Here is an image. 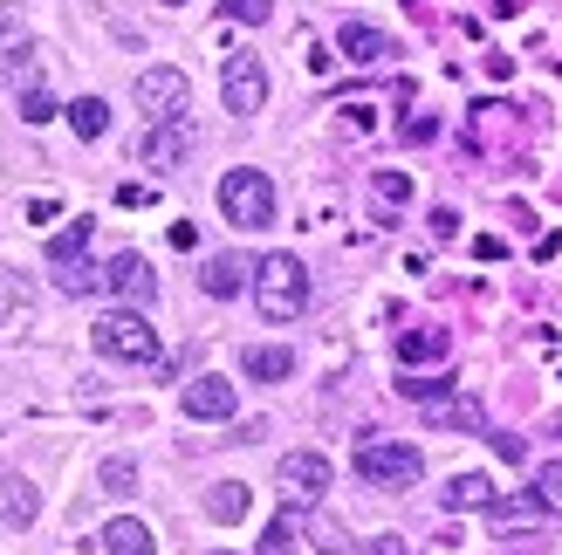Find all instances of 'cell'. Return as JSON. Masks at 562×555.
<instances>
[{"label": "cell", "instance_id": "obj_1", "mask_svg": "<svg viewBox=\"0 0 562 555\" xmlns=\"http://www.w3.org/2000/svg\"><path fill=\"white\" fill-rule=\"evenodd\" d=\"M255 309H261L268 322H295V316L308 309V268H302L295 254H268V261L255 268Z\"/></svg>", "mask_w": 562, "mask_h": 555}, {"label": "cell", "instance_id": "obj_2", "mask_svg": "<svg viewBox=\"0 0 562 555\" xmlns=\"http://www.w3.org/2000/svg\"><path fill=\"white\" fill-rule=\"evenodd\" d=\"M350 466H357V480H371L384 494H405V487H418V474H426V453H418L412 439H363Z\"/></svg>", "mask_w": 562, "mask_h": 555}, {"label": "cell", "instance_id": "obj_3", "mask_svg": "<svg viewBox=\"0 0 562 555\" xmlns=\"http://www.w3.org/2000/svg\"><path fill=\"white\" fill-rule=\"evenodd\" d=\"M90 343L110 356V364H158V329L145 322V309H110L90 322Z\"/></svg>", "mask_w": 562, "mask_h": 555}, {"label": "cell", "instance_id": "obj_4", "mask_svg": "<svg viewBox=\"0 0 562 555\" xmlns=\"http://www.w3.org/2000/svg\"><path fill=\"white\" fill-rule=\"evenodd\" d=\"M220 213H227V227H240V234L274 227V185H268V172L234 165V172L220 179Z\"/></svg>", "mask_w": 562, "mask_h": 555}, {"label": "cell", "instance_id": "obj_5", "mask_svg": "<svg viewBox=\"0 0 562 555\" xmlns=\"http://www.w3.org/2000/svg\"><path fill=\"white\" fill-rule=\"evenodd\" d=\"M274 480H281V494H289V508H316L323 494H329V460L323 453H281V466H274Z\"/></svg>", "mask_w": 562, "mask_h": 555}, {"label": "cell", "instance_id": "obj_6", "mask_svg": "<svg viewBox=\"0 0 562 555\" xmlns=\"http://www.w3.org/2000/svg\"><path fill=\"white\" fill-rule=\"evenodd\" d=\"M220 97H227L234 117H255V110L268 103V69H261V55H227V69H220Z\"/></svg>", "mask_w": 562, "mask_h": 555}, {"label": "cell", "instance_id": "obj_7", "mask_svg": "<svg viewBox=\"0 0 562 555\" xmlns=\"http://www.w3.org/2000/svg\"><path fill=\"white\" fill-rule=\"evenodd\" d=\"M137 110H145V124H165V117H186V69H145L137 76Z\"/></svg>", "mask_w": 562, "mask_h": 555}, {"label": "cell", "instance_id": "obj_8", "mask_svg": "<svg viewBox=\"0 0 562 555\" xmlns=\"http://www.w3.org/2000/svg\"><path fill=\"white\" fill-rule=\"evenodd\" d=\"M103 295H117L124 309H145V302L158 295L151 261H145V254H110V268H103Z\"/></svg>", "mask_w": 562, "mask_h": 555}, {"label": "cell", "instance_id": "obj_9", "mask_svg": "<svg viewBox=\"0 0 562 555\" xmlns=\"http://www.w3.org/2000/svg\"><path fill=\"white\" fill-rule=\"evenodd\" d=\"M186 151H192V124H186V117H165V124L145 131V145H137V165H151V172L165 179V172H179V165H186Z\"/></svg>", "mask_w": 562, "mask_h": 555}, {"label": "cell", "instance_id": "obj_10", "mask_svg": "<svg viewBox=\"0 0 562 555\" xmlns=\"http://www.w3.org/2000/svg\"><path fill=\"white\" fill-rule=\"evenodd\" d=\"M234 405H240V392H234V384L227 377H192L186 384V392H179V411H186V419H200V426H220V419H234Z\"/></svg>", "mask_w": 562, "mask_h": 555}, {"label": "cell", "instance_id": "obj_11", "mask_svg": "<svg viewBox=\"0 0 562 555\" xmlns=\"http://www.w3.org/2000/svg\"><path fill=\"white\" fill-rule=\"evenodd\" d=\"M487 529L494 535H536V529H549V501L542 494H494Z\"/></svg>", "mask_w": 562, "mask_h": 555}, {"label": "cell", "instance_id": "obj_12", "mask_svg": "<svg viewBox=\"0 0 562 555\" xmlns=\"http://www.w3.org/2000/svg\"><path fill=\"white\" fill-rule=\"evenodd\" d=\"M336 48H344L357 69H371V63H391V55H398V42H391L384 27H371V21H344V35H336Z\"/></svg>", "mask_w": 562, "mask_h": 555}, {"label": "cell", "instance_id": "obj_13", "mask_svg": "<svg viewBox=\"0 0 562 555\" xmlns=\"http://www.w3.org/2000/svg\"><path fill=\"white\" fill-rule=\"evenodd\" d=\"M97 548H103V555H158V535H151L137 514H117V521H103Z\"/></svg>", "mask_w": 562, "mask_h": 555}, {"label": "cell", "instance_id": "obj_14", "mask_svg": "<svg viewBox=\"0 0 562 555\" xmlns=\"http://www.w3.org/2000/svg\"><path fill=\"white\" fill-rule=\"evenodd\" d=\"M240 371L255 377V384H281V377H295V350L289 343H247L240 350Z\"/></svg>", "mask_w": 562, "mask_h": 555}, {"label": "cell", "instance_id": "obj_15", "mask_svg": "<svg viewBox=\"0 0 562 555\" xmlns=\"http://www.w3.org/2000/svg\"><path fill=\"white\" fill-rule=\"evenodd\" d=\"M247 282H255V268H247L240 254H213V261L200 268V288H206V295H220V302H227V295H240Z\"/></svg>", "mask_w": 562, "mask_h": 555}, {"label": "cell", "instance_id": "obj_16", "mask_svg": "<svg viewBox=\"0 0 562 555\" xmlns=\"http://www.w3.org/2000/svg\"><path fill=\"white\" fill-rule=\"evenodd\" d=\"M247 508H255V494H247L240 480H220V487H206V521H220V529H234V521H247Z\"/></svg>", "mask_w": 562, "mask_h": 555}, {"label": "cell", "instance_id": "obj_17", "mask_svg": "<svg viewBox=\"0 0 562 555\" xmlns=\"http://www.w3.org/2000/svg\"><path fill=\"white\" fill-rule=\"evenodd\" d=\"M446 508H453V514H473V508H494V480L487 474H453V480H446Z\"/></svg>", "mask_w": 562, "mask_h": 555}, {"label": "cell", "instance_id": "obj_18", "mask_svg": "<svg viewBox=\"0 0 562 555\" xmlns=\"http://www.w3.org/2000/svg\"><path fill=\"white\" fill-rule=\"evenodd\" d=\"M453 350V337H446V329H405L398 337V364L412 371V364H439V356Z\"/></svg>", "mask_w": 562, "mask_h": 555}, {"label": "cell", "instance_id": "obj_19", "mask_svg": "<svg viewBox=\"0 0 562 555\" xmlns=\"http://www.w3.org/2000/svg\"><path fill=\"white\" fill-rule=\"evenodd\" d=\"M35 514H42L35 487H27V480H0V521H8V529H27Z\"/></svg>", "mask_w": 562, "mask_h": 555}, {"label": "cell", "instance_id": "obj_20", "mask_svg": "<svg viewBox=\"0 0 562 555\" xmlns=\"http://www.w3.org/2000/svg\"><path fill=\"white\" fill-rule=\"evenodd\" d=\"M69 124H76L82 145H90V137L110 131V103H103V97H76V103H69Z\"/></svg>", "mask_w": 562, "mask_h": 555}, {"label": "cell", "instance_id": "obj_21", "mask_svg": "<svg viewBox=\"0 0 562 555\" xmlns=\"http://www.w3.org/2000/svg\"><path fill=\"white\" fill-rule=\"evenodd\" d=\"M97 487H103V494H117V501H124V494H137V460L110 453V460L97 466Z\"/></svg>", "mask_w": 562, "mask_h": 555}, {"label": "cell", "instance_id": "obj_22", "mask_svg": "<svg viewBox=\"0 0 562 555\" xmlns=\"http://www.w3.org/2000/svg\"><path fill=\"white\" fill-rule=\"evenodd\" d=\"M82 247H90V219H76V227H63L48 240V268H69V261H82Z\"/></svg>", "mask_w": 562, "mask_h": 555}, {"label": "cell", "instance_id": "obj_23", "mask_svg": "<svg viewBox=\"0 0 562 555\" xmlns=\"http://www.w3.org/2000/svg\"><path fill=\"white\" fill-rule=\"evenodd\" d=\"M14 48H27V8L0 0V55H14Z\"/></svg>", "mask_w": 562, "mask_h": 555}, {"label": "cell", "instance_id": "obj_24", "mask_svg": "<svg viewBox=\"0 0 562 555\" xmlns=\"http://www.w3.org/2000/svg\"><path fill=\"white\" fill-rule=\"evenodd\" d=\"M398 392H405L412 405H426V411H432V405H446V392H453V377H405Z\"/></svg>", "mask_w": 562, "mask_h": 555}, {"label": "cell", "instance_id": "obj_25", "mask_svg": "<svg viewBox=\"0 0 562 555\" xmlns=\"http://www.w3.org/2000/svg\"><path fill=\"white\" fill-rule=\"evenodd\" d=\"M371 192L384 206H405L412 200V172H371Z\"/></svg>", "mask_w": 562, "mask_h": 555}, {"label": "cell", "instance_id": "obj_26", "mask_svg": "<svg viewBox=\"0 0 562 555\" xmlns=\"http://www.w3.org/2000/svg\"><path fill=\"white\" fill-rule=\"evenodd\" d=\"M432 419L439 426H481V398H446V405H432Z\"/></svg>", "mask_w": 562, "mask_h": 555}, {"label": "cell", "instance_id": "obj_27", "mask_svg": "<svg viewBox=\"0 0 562 555\" xmlns=\"http://www.w3.org/2000/svg\"><path fill=\"white\" fill-rule=\"evenodd\" d=\"M289 542H295V508H289V514H281L274 529L261 535V555H289Z\"/></svg>", "mask_w": 562, "mask_h": 555}, {"label": "cell", "instance_id": "obj_28", "mask_svg": "<svg viewBox=\"0 0 562 555\" xmlns=\"http://www.w3.org/2000/svg\"><path fill=\"white\" fill-rule=\"evenodd\" d=\"M536 494H542V501H562V460H542L536 466Z\"/></svg>", "mask_w": 562, "mask_h": 555}, {"label": "cell", "instance_id": "obj_29", "mask_svg": "<svg viewBox=\"0 0 562 555\" xmlns=\"http://www.w3.org/2000/svg\"><path fill=\"white\" fill-rule=\"evenodd\" d=\"M227 14H234V21H247V27H261V21L274 14V0H227Z\"/></svg>", "mask_w": 562, "mask_h": 555}, {"label": "cell", "instance_id": "obj_30", "mask_svg": "<svg viewBox=\"0 0 562 555\" xmlns=\"http://www.w3.org/2000/svg\"><path fill=\"white\" fill-rule=\"evenodd\" d=\"M27 309V288L14 282V274H0V316H21Z\"/></svg>", "mask_w": 562, "mask_h": 555}, {"label": "cell", "instance_id": "obj_31", "mask_svg": "<svg viewBox=\"0 0 562 555\" xmlns=\"http://www.w3.org/2000/svg\"><path fill=\"white\" fill-rule=\"evenodd\" d=\"M398 131H405V137H412V145H426V137H439V124H432V117H426V110H412V117H405V124H398Z\"/></svg>", "mask_w": 562, "mask_h": 555}, {"label": "cell", "instance_id": "obj_32", "mask_svg": "<svg viewBox=\"0 0 562 555\" xmlns=\"http://www.w3.org/2000/svg\"><path fill=\"white\" fill-rule=\"evenodd\" d=\"M453 234H460V213L439 206V213H432V240H453Z\"/></svg>", "mask_w": 562, "mask_h": 555}, {"label": "cell", "instance_id": "obj_33", "mask_svg": "<svg viewBox=\"0 0 562 555\" xmlns=\"http://www.w3.org/2000/svg\"><path fill=\"white\" fill-rule=\"evenodd\" d=\"M344 124H350V131H371L378 117H371V103H350V110H344Z\"/></svg>", "mask_w": 562, "mask_h": 555}, {"label": "cell", "instance_id": "obj_34", "mask_svg": "<svg viewBox=\"0 0 562 555\" xmlns=\"http://www.w3.org/2000/svg\"><path fill=\"white\" fill-rule=\"evenodd\" d=\"M117 206H151V185H117Z\"/></svg>", "mask_w": 562, "mask_h": 555}, {"label": "cell", "instance_id": "obj_35", "mask_svg": "<svg viewBox=\"0 0 562 555\" xmlns=\"http://www.w3.org/2000/svg\"><path fill=\"white\" fill-rule=\"evenodd\" d=\"M55 213H63V206H55V200H27V219H35V227H48Z\"/></svg>", "mask_w": 562, "mask_h": 555}, {"label": "cell", "instance_id": "obj_36", "mask_svg": "<svg viewBox=\"0 0 562 555\" xmlns=\"http://www.w3.org/2000/svg\"><path fill=\"white\" fill-rule=\"evenodd\" d=\"M172 247H179V254H186V247H200V227H192V219H179V227H172Z\"/></svg>", "mask_w": 562, "mask_h": 555}, {"label": "cell", "instance_id": "obj_37", "mask_svg": "<svg viewBox=\"0 0 562 555\" xmlns=\"http://www.w3.org/2000/svg\"><path fill=\"white\" fill-rule=\"evenodd\" d=\"M398 548H405V542H391V535H384V542H371V555H398Z\"/></svg>", "mask_w": 562, "mask_h": 555}, {"label": "cell", "instance_id": "obj_38", "mask_svg": "<svg viewBox=\"0 0 562 555\" xmlns=\"http://www.w3.org/2000/svg\"><path fill=\"white\" fill-rule=\"evenodd\" d=\"M158 8H186V0H158Z\"/></svg>", "mask_w": 562, "mask_h": 555}]
</instances>
